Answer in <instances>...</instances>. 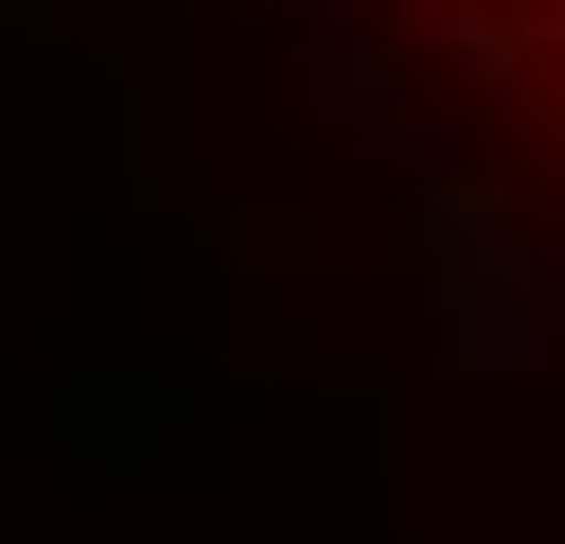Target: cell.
I'll return each mask as SVG.
<instances>
[{
	"label": "cell",
	"mask_w": 565,
	"mask_h": 544,
	"mask_svg": "<svg viewBox=\"0 0 565 544\" xmlns=\"http://www.w3.org/2000/svg\"><path fill=\"white\" fill-rule=\"evenodd\" d=\"M440 21V63L461 84H503V126L524 147H565V0H419Z\"/></svg>",
	"instance_id": "6da1fadb"
}]
</instances>
